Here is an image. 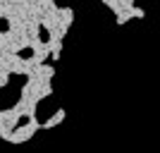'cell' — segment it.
<instances>
[{
	"label": "cell",
	"mask_w": 160,
	"mask_h": 153,
	"mask_svg": "<svg viewBox=\"0 0 160 153\" xmlns=\"http://www.w3.org/2000/svg\"><path fill=\"white\" fill-rule=\"evenodd\" d=\"M62 120H65V110L60 108V110H58V113H55L48 122H43V125H41V129H53V127H55V125H60Z\"/></svg>",
	"instance_id": "277c9868"
},
{
	"label": "cell",
	"mask_w": 160,
	"mask_h": 153,
	"mask_svg": "<svg viewBox=\"0 0 160 153\" xmlns=\"http://www.w3.org/2000/svg\"><path fill=\"white\" fill-rule=\"evenodd\" d=\"M10 84V72L7 69H0V89H5Z\"/></svg>",
	"instance_id": "5b68a950"
},
{
	"label": "cell",
	"mask_w": 160,
	"mask_h": 153,
	"mask_svg": "<svg viewBox=\"0 0 160 153\" xmlns=\"http://www.w3.org/2000/svg\"><path fill=\"white\" fill-rule=\"evenodd\" d=\"M46 46H48V58L60 60V55H62V38H48Z\"/></svg>",
	"instance_id": "7a4b0ae2"
},
{
	"label": "cell",
	"mask_w": 160,
	"mask_h": 153,
	"mask_svg": "<svg viewBox=\"0 0 160 153\" xmlns=\"http://www.w3.org/2000/svg\"><path fill=\"white\" fill-rule=\"evenodd\" d=\"M72 22H74V10L72 7H60V24H58V27H62L65 31H69Z\"/></svg>",
	"instance_id": "3957f363"
},
{
	"label": "cell",
	"mask_w": 160,
	"mask_h": 153,
	"mask_svg": "<svg viewBox=\"0 0 160 153\" xmlns=\"http://www.w3.org/2000/svg\"><path fill=\"white\" fill-rule=\"evenodd\" d=\"M38 129H41V125L36 122V117H27V125H14L5 141H10V144H24V141H29Z\"/></svg>",
	"instance_id": "6da1fadb"
}]
</instances>
